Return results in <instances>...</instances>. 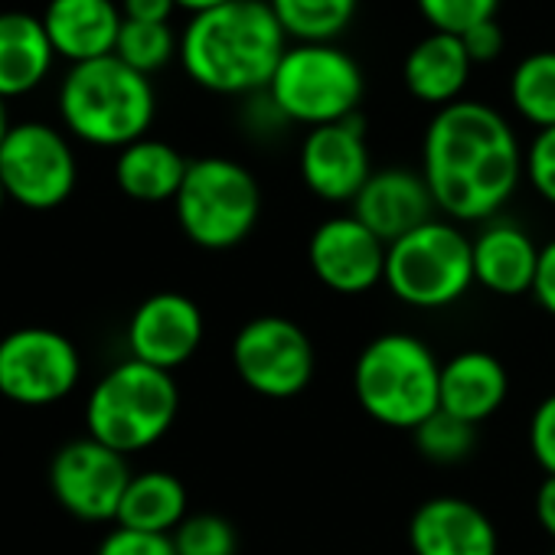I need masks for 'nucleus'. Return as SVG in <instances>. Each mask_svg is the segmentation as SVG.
I'll list each match as a JSON object with an SVG mask.
<instances>
[{"label": "nucleus", "instance_id": "36", "mask_svg": "<svg viewBox=\"0 0 555 555\" xmlns=\"http://www.w3.org/2000/svg\"><path fill=\"white\" fill-rule=\"evenodd\" d=\"M125 21H141V24H167L170 14L177 11V0H125Z\"/></svg>", "mask_w": 555, "mask_h": 555}, {"label": "nucleus", "instance_id": "31", "mask_svg": "<svg viewBox=\"0 0 555 555\" xmlns=\"http://www.w3.org/2000/svg\"><path fill=\"white\" fill-rule=\"evenodd\" d=\"M526 177L532 190L555 206V128H545L532 138L526 151Z\"/></svg>", "mask_w": 555, "mask_h": 555}, {"label": "nucleus", "instance_id": "26", "mask_svg": "<svg viewBox=\"0 0 555 555\" xmlns=\"http://www.w3.org/2000/svg\"><path fill=\"white\" fill-rule=\"evenodd\" d=\"M509 102L539 131L555 128V53H532L513 69Z\"/></svg>", "mask_w": 555, "mask_h": 555}, {"label": "nucleus", "instance_id": "20", "mask_svg": "<svg viewBox=\"0 0 555 555\" xmlns=\"http://www.w3.org/2000/svg\"><path fill=\"white\" fill-rule=\"evenodd\" d=\"M509 392L503 363L483 350H464L441 366V412L480 425L487 422Z\"/></svg>", "mask_w": 555, "mask_h": 555}, {"label": "nucleus", "instance_id": "33", "mask_svg": "<svg viewBox=\"0 0 555 555\" xmlns=\"http://www.w3.org/2000/svg\"><path fill=\"white\" fill-rule=\"evenodd\" d=\"M529 448L545 474H555V396L542 399L529 422Z\"/></svg>", "mask_w": 555, "mask_h": 555}, {"label": "nucleus", "instance_id": "30", "mask_svg": "<svg viewBox=\"0 0 555 555\" xmlns=\"http://www.w3.org/2000/svg\"><path fill=\"white\" fill-rule=\"evenodd\" d=\"M496 8L500 0H418V11L431 30L451 37H464L467 30L496 21Z\"/></svg>", "mask_w": 555, "mask_h": 555}, {"label": "nucleus", "instance_id": "28", "mask_svg": "<svg viewBox=\"0 0 555 555\" xmlns=\"http://www.w3.org/2000/svg\"><path fill=\"white\" fill-rule=\"evenodd\" d=\"M415 444L418 451L435 461V464H457L474 451L477 441V425H467L448 412H435L431 418H425L415 431Z\"/></svg>", "mask_w": 555, "mask_h": 555}, {"label": "nucleus", "instance_id": "7", "mask_svg": "<svg viewBox=\"0 0 555 555\" xmlns=\"http://www.w3.org/2000/svg\"><path fill=\"white\" fill-rule=\"evenodd\" d=\"M474 282V242L451 222L431 219L389 245L386 288L409 308L438 311L461 301Z\"/></svg>", "mask_w": 555, "mask_h": 555}, {"label": "nucleus", "instance_id": "29", "mask_svg": "<svg viewBox=\"0 0 555 555\" xmlns=\"http://www.w3.org/2000/svg\"><path fill=\"white\" fill-rule=\"evenodd\" d=\"M173 548L177 555H235L238 552V535L235 526L216 513H196L186 516L173 529Z\"/></svg>", "mask_w": 555, "mask_h": 555}, {"label": "nucleus", "instance_id": "19", "mask_svg": "<svg viewBox=\"0 0 555 555\" xmlns=\"http://www.w3.org/2000/svg\"><path fill=\"white\" fill-rule=\"evenodd\" d=\"M474 282L500 298H519L532 292L539 245L513 222H490L474 238Z\"/></svg>", "mask_w": 555, "mask_h": 555}, {"label": "nucleus", "instance_id": "23", "mask_svg": "<svg viewBox=\"0 0 555 555\" xmlns=\"http://www.w3.org/2000/svg\"><path fill=\"white\" fill-rule=\"evenodd\" d=\"M190 160L167 141L141 138L128 147H121L115 164V180L125 196L138 203H164L177 199L183 180H186Z\"/></svg>", "mask_w": 555, "mask_h": 555}, {"label": "nucleus", "instance_id": "1", "mask_svg": "<svg viewBox=\"0 0 555 555\" xmlns=\"http://www.w3.org/2000/svg\"><path fill=\"white\" fill-rule=\"evenodd\" d=\"M526 170L506 118L483 102L438 108L422 144V177L435 206L457 222L496 216Z\"/></svg>", "mask_w": 555, "mask_h": 555}, {"label": "nucleus", "instance_id": "27", "mask_svg": "<svg viewBox=\"0 0 555 555\" xmlns=\"http://www.w3.org/2000/svg\"><path fill=\"white\" fill-rule=\"evenodd\" d=\"M177 53V40L167 24H141V21H125L118 34L115 56L131 66L134 73L147 76L164 69Z\"/></svg>", "mask_w": 555, "mask_h": 555}, {"label": "nucleus", "instance_id": "3", "mask_svg": "<svg viewBox=\"0 0 555 555\" xmlns=\"http://www.w3.org/2000/svg\"><path fill=\"white\" fill-rule=\"evenodd\" d=\"M151 79L125 66L118 56H102L69 69L60 92L66 128L95 147H128L141 141L154 121Z\"/></svg>", "mask_w": 555, "mask_h": 555}, {"label": "nucleus", "instance_id": "38", "mask_svg": "<svg viewBox=\"0 0 555 555\" xmlns=\"http://www.w3.org/2000/svg\"><path fill=\"white\" fill-rule=\"evenodd\" d=\"M222 4H232V0H177V8L190 11L193 17H196V14H206V11H216V8H222Z\"/></svg>", "mask_w": 555, "mask_h": 555}, {"label": "nucleus", "instance_id": "9", "mask_svg": "<svg viewBox=\"0 0 555 555\" xmlns=\"http://www.w3.org/2000/svg\"><path fill=\"white\" fill-rule=\"evenodd\" d=\"M314 344L288 318H255L232 340V366L238 379L264 399H292L314 376Z\"/></svg>", "mask_w": 555, "mask_h": 555}, {"label": "nucleus", "instance_id": "37", "mask_svg": "<svg viewBox=\"0 0 555 555\" xmlns=\"http://www.w3.org/2000/svg\"><path fill=\"white\" fill-rule=\"evenodd\" d=\"M535 519L555 539V474H545L535 493Z\"/></svg>", "mask_w": 555, "mask_h": 555}, {"label": "nucleus", "instance_id": "8", "mask_svg": "<svg viewBox=\"0 0 555 555\" xmlns=\"http://www.w3.org/2000/svg\"><path fill=\"white\" fill-rule=\"evenodd\" d=\"M177 222L199 248H235L248 238L261 212L255 177L229 157L190 160L186 180L173 199Z\"/></svg>", "mask_w": 555, "mask_h": 555}, {"label": "nucleus", "instance_id": "39", "mask_svg": "<svg viewBox=\"0 0 555 555\" xmlns=\"http://www.w3.org/2000/svg\"><path fill=\"white\" fill-rule=\"evenodd\" d=\"M8 99H0V144H4V138H8V131L14 128L11 121H8V105H4Z\"/></svg>", "mask_w": 555, "mask_h": 555}, {"label": "nucleus", "instance_id": "18", "mask_svg": "<svg viewBox=\"0 0 555 555\" xmlns=\"http://www.w3.org/2000/svg\"><path fill=\"white\" fill-rule=\"evenodd\" d=\"M56 56L73 66L115 56L125 17L112 0H50L40 17Z\"/></svg>", "mask_w": 555, "mask_h": 555}, {"label": "nucleus", "instance_id": "15", "mask_svg": "<svg viewBox=\"0 0 555 555\" xmlns=\"http://www.w3.org/2000/svg\"><path fill=\"white\" fill-rule=\"evenodd\" d=\"M203 344V314L199 308L177 292H160L141 301L128 324L131 360L173 373L183 366Z\"/></svg>", "mask_w": 555, "mask_h": 555}, {"label": "nucleus", "instance_id": "21", "mask_svg": "<svg viewBox=\"0 0 555 555\" xmlns=\"http://www.w3.org/2000/svg\"><path fill=\"white\" fill-rule=\"evenodd\" d=\"M470 56L461 43V37L451 34H428L418 40L405 56V89L412 99L425 105H454L461 102V92L470 79Z\"/></svg>", "mask_w": 555, "mask_h": 555}, {"label": "nucleus", "instance_id": "2", "mask_svg": "<svg viewBox=\"0 0 555 555\" xmlns=\"http://www.w3.org/2000/svg\"><path fill=\"white\" fill-rule=\"evenodd\" d=\"M288 34L264 0H232L196 14L180 40L186 76L219 95H248L268 89L288 53Z\"/></svg>", "mask_w": 555, "mask_h": 555}, {"label": "nucleus", "instance_id": "24", "mask_svg": "<svg viewBox=\"0 0 555 555\" xmlns=\"http://www.w3.org/2000/svg\"><path fill=\"white\" fill-rule=\"evenodd\" d=\"M186 519V487L180 477L167 470H144L134 474L115 522L125 529L138 532H157V535H173V529Z\"/></svg>", "mask_w": 555, "mask_h": 555}, {"label": "nucleus", "instance_id": "10", "mask_svg": "<svg viewBox=\"0 0 555 555\" xmlns=\"http://www.w3.org/2000/svg\"><path fill=\"white\" fill-rule=\"evenodd\" d=\"M0 183L27 209H56L76 190V154L50 125H14L0 144Z\"/></svg>", "mask_w": 555, "mask_h": 555}, {"label": "nucleus", "instance_id": "14", "mask_svg": "<svg viewBox=\"0 0 555 555\" xmlns=\"http://www.w3.org/2000/svg\"><path fill=\"white\" fill-rule=\"evenodd\" d=\"M370 177L373 164L360 115L308 131L301 144V180L314 196L327 203H353Z\"/></svg>", "mask_w": 555, "mask_h": 555}, {"label": "nucleus", "instance_id": "11", "mask_svg": "<svg viewBox=\"0 0 555 555\" xmlns=\"http://www.w3.org/2000/svg\"><path fill=\"white\" fill-rule=\"evenodd\" d=\"M82 376L76 344L50 327H24L0 340V396L17 405L63 402Z\"/></svg>", "mask_w": 555, "mask_h": 555}, {"label": "nucleus", "instance_id": "32", "mask_svg": "<svg viewBox=\"0 0 555 555\" xmlns=\"http://www.w3.org/2000/svg\"><path fill=\"white\" fill-rule=\"evenodd\" d=\"M95 555H177L173 539L170 535H157V532H138V529H125L115 526Z\"/></svg>", "mask_w": 555, "mask_h": 555}, {"label": "nucleus", "instance_id": "35", "mask_svg": "<svg viewBox=\"0 0 555 555\" xmlns=\"http://www.w3.org/2000/svg\"><path fill=\"white\" fill-rule=\"evenodd\" d=\"M532 295L542 305V311H548L555 318V238L548 245H542V251H539V268H535Z\"/></svg>", "mask_w": 555, "mask_h": 555}, {"label": "nucleus", "instance_id": "4", "mask_svg": "<svg viewBox=\"0 0 555 555\" xmlns=\"http://www.w3.org/2000/svg\"><path fill=\"white\" fill-rule=\"evenodd\" d=\"M353 392L370 418L415 431L441 405V363L412 334L370 340L353 366Z\"/></svg>", "mask_w": 555, "mask_h": 555}, {"label": "nucleus", "instance_id": "25", "mask_svg": "<svg viewBox=\"0 0 555 555\" xmlns=\"http://www.w3.org/2000/svg\"><path fill=\"white\" fill-rule=\"evenodd\" d=\"M357 4L360 0H268L282 30L298 43H331L353 24Z\"/></svg>", "mask_w": 555, "mask_h": 555}, {"label": "nucleus", "instance_id": "16", "mask_svg": "<svg viewBox=\"0 0 555 555\" xmlns=\"http://www.w3.org/2000/svg\"><path fill=\"white\" fill-rule=\"evenodd\" d=\"M415 555H496L500 539L480 506L461 496L425 500L409 522Z\"/></svg>", "mask_w": 555, "mask_h": 555}, {"label": "nucleus", "instance_id": "40", "mask_svg": "<svg viewBox=\"0 0 555 555\" xmlns=\"http://www.w3.org/2000/svg\"><path fill=\"white\" fill-rule=\"evenodd\" d=\"M11 196H8V190H4V183H0V209H4V203H8Z\"/></svg>", "mask_w": 555, "mask_h": 555}, {"label": "nucleus", "instance_id": "6", "mask_svg": "<svg viewBox=\"0 0 555 555\" xmlns=\"http://www.w3.org/2000/svg\"><path fill=\"white\" fill-rule=\"evenodd\" d=\"M363 89V69L350 53L331 43H298L278 63L268 102L288 121L321 128L357 115Z\"/></svg>", "mask_w": 555, "mask_h": 555}, {"label": "nucleus", "instance_id": "12", "mask_svg": "<svg viewBox=\"0 0 555 555\" xmlns=\"http://www.w3.org/2000/svg\"><path fill=\"white\" fill-rule=\"evenodd\" d=\"M131 477L134 474L128 470L125 454L105 448L89 435L63 444L50 467V487L60 506L89 522H105L118 516Z\"/></svg>", "mask_w": 555, "mask_h": 555}, {"label": "nucleus", "instance_id": "22", "mask_svg": "<svg viewBox=\"0 0 555 555\" xmlns=\"http://www.w3.org/2000/svg\"><path fill=\"white\" fill-rule=\"evenodd\" d=\"M53 60L56 50L40 17L24 11L0 14V99L34 92L47 79Z\"/></svg>", "mask_w": 555, "mask_h": 555}, {"label": "nucleus", "instance_id": "41", "mask_svg": "<svg viewBox=\"0 0 555 555\" xmlns=\"http://www.w3.org/2000/svg\"><path fill=\"white\" fill-rule=\"evenodd\" d=\"M552 555H555V552H552Z\"/></svg>", "mask_w": 555, "mask_h": 555}, {"label": "nucleus", "instance_id": "13", "mask_svg": "<svg viewBox=\"0 0 555 555\" xmlns=\"http://www.w3.org/2000/svg\"><path fill=\"white\" fill-rule=\"evenodd\" d=\"M386 255L389 245L353 212L321 222L308 242L311 271L337 295H363L386 285Z\"/></svg>", "mask_w": 555, "mask_h": 555}, {"label": "nucleus", "instance_id": "5", "mask_svg": "<svg viewBox=\"0 0 555 555\" xmlns=\"http://www.w3.org/2000/svg\"><path fill=\"white\" fill-rule=\"evenodd\" d=\"M177 409L180 392L173 373L125 360L95 383L86 402L89 438L128 457L157 444L170 431Z\"/></svg>", "mask_w": 555, "mask_h": 555}, {"label": "nucleus", "instance_id": "34", "mask_svg": "<svg viewBox=\"0 0 555 555\" xmlns=\"http://www.w3.org/2000/svg\"><path fill=\"white\" fill-rule=\"evenodd\" d=\"M461 43H464L470 63H493V60L503 53V30H500L496 21H487V24L467 30V34L461 37Z\"/></svg>", "mask_w": 555, "mask_h": 555}, {"label": "nucleus", "instance_id": "17", "mask_svg": "<svg viewBox=\"0 0 555 555\" xmlns=\"http://www.w3.org/2000/svg\"><path fill=\"white\" fill-rule=\"evenodd\" d=\"M435 196L415 170H379L353 199V216L386 245L435 219Z\"/></svg>", "mask_w": 555, "mask_h": 555}]
</instances>
